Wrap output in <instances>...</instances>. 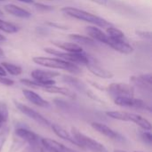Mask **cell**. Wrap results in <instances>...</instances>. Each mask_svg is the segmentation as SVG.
<instances>
[{
	"label": "cell",
	"instance_id": "obj_1",
	"mask_svg": "<svg viewBox=\"0 0 152 152\" xmlns=\"http://www.w3.org/2000/svg\"><path fill=\"white\" fill-rule=\"evenodd\" d=\"M61 12L64 14H66V15H68V16H69L71 18L80 20H83V21H86V22L92 23L94 26H98L100 28H107L112 26V24L110 23L105 19H103L102 17H99V16H97L95 14H93L91 12H88L86 11L80 10L78 8L66 6V7H63L61 9Z\"/></svg>",
	"mask_w": 152,
	"mask_h": 152
},
{
	"label": "cell",
	"instance_id": "obj_2",
	"mask_svg": "<svg viewBox=\"0 0 152 152\" xmlns=\"http://www.w3.org/2000/svg\"><path fill=\"white\" fill-rule=\"evenodd\" d=\"M33 61L38 65L51 68V69H63L67 70L73 74H79L81 73V69L78 65L71 63L69 61H66L64 60L59 58H47V57H34Z\"/></svg>",
	"mask_w": 152,
	"mask_h": 152
},
{
	"label": "cell",
	"instance_id": "obj_3",
	"mask_svg": "<svg viewBox=\"0 0 152 152\" xmlns=\"http://www.w3.org/2000/svg\"><path fill=\"white\" fill-rule=\"evenodd\" d=\"M71 135L75 140L77 146L78 147L88 150L92 152H108L107 149L103 144L86 135L85 134H83L81 131H79L75 127L71 128Z\"/></svg>",
	"mask_w": 152,
	"mask_h": 152
},
{
	"label": "cell",
	"instance_id": "obj_4",
	"mask_svg": "<svg viewBox=\"0 0 152 152\" xmlns=\"http://www.w3.org/2000/svg\"><path fill=\"white\" fill-rule=\"evenodd\" d=\"M45 52H46L49 54L54 55L56 57H59V59L64 60L66 61H69L71 63L79 65H86L91 58L90 54H87L84 51L81 53H69V52H61L60 50H55L53 48H45Z\"/></svg>",
	"mask_w": 152,
	"mask_h": 152
},
{
	"label": "cell",
	"instance_id": "obj_5",
	"mask_svg": "<svg viewBox=\"0 0 152 152\" xmlns=\"http://www.w3.org/2000/svg\"><path fill=\"white\" fill-rule=\"evenodd\" d=\"M14 105L15 107L18 109V110L20 112H21L22 114H24L25 116H27L28 118H29L30 119L34 120L35 122H37V124L41 125V126H46V127H49L51 126V123L48 119H46L43 115H41L39 112L36 111L35 110L31 109L30 107L20 102H17V101H14Z\"/></svg>",
	"mask_w": 152,
	"mask_h": 152
},
{
	"label": "cell",
	"instance_id": "obj_6",
	"mask_svg": "<svg viewBox=\"0 0 152 152\" xmlns=\"http://www.w3.org/2000/svg\"><path fill=\"white\" fill-rule=\"evenodd\" d=\"M114 102L116 105L120 107H127V108H134L139 110H151L150 105H148L145 102L141 99H136L134 96H123V97H117L114 98Z\"/></svg>",
	"mask_w": 152,
	"mask_h": 152
},
{
	"label": "cell",
	"instance_id": "obj_7",
	"mask_svg": "<svg viewBox=\"0 0 152 152\" xmlns=\"http://www.w3.org/2000/svg\"><path fill=\"white\" fill-rule=\"evenodd\" d=\"M106 90L114 98L123 96L133 97L134 95V86L125 83H112L107 87Z\"/></svg>",
	"mask_w": 152,
	"mask_h": 152
},
{
	"label": "cell",
	"instance_id": "obj_8",
	"mask_svg": "<svg viewBox=\"0 0 152 152\" xmlns=\"http://www.w3.org/2000/svg\"><path fill=\"white\" fill-rule=\"evenodd\" d=\"M91 126L98 133H100L101 134H102V135H104V136H106L111 140L118 141V142H124L125 141V137L122 134H120L118 132L113 130L112 128H110V126H108L105 124L99 123V122H94V123H92Z\"/></svg>",
	"mask_w": 152,
	"mask_h": 152
},
{
	"label": "cell",
	"instance_id": "obj_9",
	"mask_svg": "<svg viewBox=\"0 0 152 152\" xmlns=\"http://www.w3.org/2000/svg\"><path fill=\"white\" fill-rule=\"evenodd\" d=\"M87 67V69L91 71V73H93L94 75L102 77V78H105V79H109V78H112L113 77V73H111L110 71L105 69L104 68L101 67L98 61L91 56L89 62L86 65Z\"/></svg>",
	"mask_w": 152,
	"mask_h": 152
},
{
	"label": "cell",
	"instance_id": "obj_10",
	"mask_svg": "<svg viewBox=\"0 0 152 152\" xmlns=\"http://www.w3.org/2000/svg\"><path fill=\"white\" fill-rule=\"evenodd\" d=\"M15 135L24 141L25 142L29 143L30 145H37L40 142V137L34 133L33 131L25 128V127H18L15 129Z\"/></svg>",
	"mask_w": 152,
	"mask_h": 152
},
{
	"label": "cell",
	"instance_id": "obj_11",
	"mask_svg": "<svg viewBox=\"0 0 152 152\" xmlns=\"http://www.w3.org/2000/svg\"><path fill=\"white\" fill-rule=\"evenodd\" d=\"M131 83L144 91H151L152 76L151 73L143 74L140 76H133L130 77Z\"/></svg>",
	"mask_w": 152,
	"mask_h": 152
},
{
	"label": "cell",
	"instance_id": "obj_12",
	"mask_svg": "<svg viewBox=\"0 0 152 152\" xmlns=\"http://www.w3.org/2000/svg\"><path fill=\"white\" fill-rule=\"evenodd\" d=\"M40 143L42 144V147L52 152H77L49 138H41Z\"/></svg>",
	"mask_w": 152,
	"mask_h": 152
},
{
	"label": "cell",
	"instance_id": "obj_13",
	"mask_svg": "<svg viewBox=\"0 0 152 152\" xmlns=\"http://www.w3.org/2000/svg\"><path fill=\"white\" fill-rule=\"evenodd\" d=\"M22 94L29 102L33 103L36 106H38L41 108H49L50 107V103L47 101L43 99L39 94H37V93H35L32 90L23 89Z\"/></svg>",
	"mask_w": 152,
	"mask_h": 152
},
{
	"label": "cell",
	"instance_id": "obj_14",
	"mask_svg": "<svg viewBox=\"0 0 152 152\" xmlns=\"http://www.w3.org/2000/svg\"><path fill=\"white\" fill-rule=\"evenodd\" d=\"M86 32L94 40L101 42L108 45L109 41H110V37L106 33H104L101 28L95 26H88L86 28Z\"/></svg>",
	"mask_w": 152,
	"mask_h": 152
},
{
	"label": "cell",
	"instance_id": "obj_15",
	"mask_svg": "<svg viewBox=\"0 0 152 152\" xmlns=\"http://www.w3.org/2000/svg\"><path fill=\"white\" fill-rule=\"evenodd\" d=\"M109 46H110L111 48H113L114 50L124 53V54H130L134 52V47L128 43L127 40H115L112 39L111 37H110V41L108 44Z\"/></svg>",
	"mask_w": 152,
	"mask_h": 152
},
{
	"label": "cell",
	"instance_id": "obj_16",
	"mask_svg": "<svg viewBox=\"0 0 152 152\" xmlns=\"http://www.w3.org/2000/svg\"><path fill=\"white\" fill-rule=\"evenodd\" d=\"M52 43L55 46L59 47L60 49L64 50L65 52H69V53H81V52H83L82 47L76 43H70V42H66V41H59V40L52 41Z\"/></svg>",
	"mask_w": 152,
	"mask_h": 152
},
{
	"label": "cell",
	"instance_id": "obj_17",
	"mask_svg": "<svg viewBox=\"0 0 152 152\" xmlns=\"http://www.w3.org/2000/svg\"><path fill=\"white\" fill-rule=\"evenodd\" d=\"M4 10L8 13L12 14L13 16L19 17V18L27 19V18L31 17V13L28 11H27V10H25V9H23L21 7H19V6L15 5V4H8L4 5Z\"/></svg>",
	"mask_w": 152,
	"mask_h": 152
},
{
	"label": "cell",
	"instance_id": "obj_18",
	"mask_svg": "<svg viewBox=\"0 0 152 152\" xmlns=\"http://www.w3.org/2000/svg\"><path fill=\"white\" fill-rule=\"evenodd\" d=\"M62 81L68 85H69L70 86L74 87L76 90L77 91H80L82 93H87L88 92V89L86 87V86L77 77H71V76H67V75H64L62 77Z\"/></svg>",
	"mask_w": 152,
	"mask_h": 152
},
{
	"label": "cell",
	"instance_id": "obj_19",
	"mask_svg": "<svg viewBox=\"0 0 152 152\" xmlns=\"http://www.w3.org/2000/svg\"><path fill=\"white\" fill-rule=\"evenodd\" d=\"M52 130L53 131V133L61 139H63L65 141H68L69 142L72 143V144H75L77 145L75 140L73 139L71 134H69L66 129H64L63 127H61V126L59 125H56V124H51V126Z\"/></svg>",
	"mask_w": 152,
	"mask_h": 152
},
{
	"label": "cell",
	"instance_id": "obj_20",
	"mask_svg": "<svg viewBox=\"0 0 152 152\" xmlns=\"http://www.w3.org/2000/svg\"><path fill=\"white\" fill-rule=\"evenodd\" d=\"M43 90L45 91V92H47V93H50V94H61V95L68 96V97L72 98V99H74L76 97V94L72 91H70L69 89L65 88V87H59V86H56L54 85L53 86H49L44 87Z\"/></svg>",
	"mask_w": 152,
	"mask_h": 152
},
{
	"label": "cell",
	"instance_id": "obj_21",
	"mask_svg": "<svg viewBox=\"0 0 152 152\" xmlns=\"http://www.w3.org/2000/svg\"><path fill=\"white\" fill-rule=\"evenodd\" d=\"M130 122H133V123L136 124L142 130H147V131H151V122L148 119H146L145 118L142 117L141 115L131 113V115H130Z\"/></svg>",
	"mask_w": 152,
	"mask_h": 152
},
{
	"label": "cell",
	"instance_id": "obj_22",
	"mask_svg": "<svg viewBox=\"0 0 152 152\" xmlns=\"http://www.w3.org/2000/svg\"><path fill=\"white\" fill-rule=\"evenodd\" d=\"M69 37L72 41L81 44V45H89V46H94L96 45L95 40H94L93 38L87 36H83V35H78V34H70Z\"/></svg>",
	"mask_w": 152,
	"mask_h": 152
},
{
	"label": "cell",
	"instance_id": "obj_23",
	"mask_svg": "<svg viewBox=\"0 0 152 152\" xmlns=\"http://www.w3.org/2000/svg\"><path fill=\"white\" fill-rule=\"evenodd\" d=\"M106 115L113 119L120 120V121H126V122H130V112H126V111H107Z\"/></svg>",
	"mask_w": 152,
	"mask_h": 152
},
{
	"label": "cell",
	"instance_id": "obj_24",
	"mask_svg": "<svg viewBox=\"0 0 152 152\" xmlns=\"http://www.w3.org/2000/svg\"><path fill=\"white\" fill-rule=\"evenodd\" d=\"M106 34L111 37L112 39H115V40H120V41H123V40H127L126 37V35L118 28L113 27V26H110L109 28H107V31H106Z\"/></svg>",
	"mask_w": 152,
	"mask_h": 152
},
{
	"label": "cell",
	"instance_id": "obj_25",
	"mask_svg": "<svg viewBox=\"0 0 152 152\" xmlns=\"http://www.w3.org/2000/svg\"><path fill=\"white\" fill-rule=\"evenodd\" d=\"M1 66L4 69L5 71H7L9 74L12 75V76H19L21 74L22 72V69L15 64L12 63H9V62H2Z\"/></svg>",
	"mask_w": 152,
	"mask_h": 152
},
{
	"label": "cell",
	"instance_id": "obj_26",
	"mask_svg": "<svg viewBox=\"0 0 152 152\" xmlns=\"http://www.w3.org/2000/svg\"><path fill=\"white\" fill-rule=\"evenodd\" d=\"M9 118V112L7 105L4 102H0V130L3 128L4 125L7 122Z\"/></svg>",
	"mask_w": 152,
	"mask_h": 152
},
{
	"label": "cell",
	"instance_id": "obj_27",
	"mask_svg": "<svg viewBox=\"0 0 152 152\" xmlns=\"http://www.w3.org/2000/svg\"><path fill=\"white\" fill-rule=\"evenodd\" d=\"M0 30H3L5 33L12 34V33H16L18 31V27L13 25L12 23L0 20Z\"/></svg>",
	"mask_w": 152,
	"mask_h": 152
},
{
	"label": "cell",
	"instance_id": "obj_28",
	"mask_svg": "<svg viewBox=\"0 0 152 152\" xmlns=\"http://www.w3.org/2000/svg\"><path fill=\"white\" fill-rule=\"evenodd\" d=\"M25 144V142L22 141L21 139L20 138H15L13 141H12V146H11V150L10 151L11 152H16L18 151L23 145Z\"/></svg>",
	"mask_w": 152,
	"mask_h": 152
},
{
	"label": "cell",
	"instance_id": "obj_29",
	"mask_svg": "<svg viewBox=\"0 0 152 152\" xmlns=\"http://www.w3.org/2000/svg\"><path fill=\"white\" fill-rule=\"evenodd\" d=\"M140 136L142 139V141L147 143V144H151L152 143V135L151 131H147V130H142L140 133Z\"/></svg>",
	"mask_w": 152,
	"mask_h": 152
},
{
	"label": "cell",
	"instance_id": "obj_30",
	"mask_svg": "<svg viewBox=\"0 0 152 152\" xmlns=\"http://www.w3.org/2000/svg\"><path fill=\"white\" fill-rule=\"evenodd\" d=\"M8 134H9L8 128H4L3 130H0V151L7 140Z\"/></svg>",
	"mask_w": 152,
	"mask_h": 152
},
{
	"label": "cell",
	"instance_id": "obj_31",
	"mask_svg": "<svg viewBox=\"0 0 152 152\" xmlns=\"http://www.w3.org/2000/svg\"><path fill=\"white\" fill-rule=\"evenodd\" d=\"M0 84L6 86H11L14 84V81L6 77V76H0Z\"/></svg>",
	"mask_w": 152,
	"mask_h": 152
},
{
	"label": "cell",
	"instance_id": "obj_32",
	"mask_svg": "<svg viewBox=\"0 0 152 152\" xmlns=\"http://www.w3.org/2000/svg\"><path fill=\"white\" fill-rule=\"evenodd\" d=\"M35 7L38 10H41V11H52L53 10V7L51 6V5H47V4H41V3H36L35 4Z\"/></svg>",
	"mask_w": 152,
	"mask_h": 152
},
{
	"label": "cell",
	"instance_id": "obj_33",
	"mask_svg": "<svg viewBox=\"0 0 152 152\" xmlns=\"http://www.w3.org/2000/svg\"><path fill=\"white\" fill-rule=\"evenodd\" d=\"M135 33L142 38H144V39H151V32H150V31L136 30Z\"/></svg>",
	"mask_w": 152,
	"mask_h": 152
},
{
	"label": "cell",
	"instance_id": "obj_34",
	"mask_svg": "<svg viewBox=\"0 0 152 152\" xmlns=\"http://www.w3.org/2000/svg\"><path fill=\"white\" fill-rule=\"evenodd\" d=\"M94 3H96L100 5H103V6H111L113 4L112 0H90Z\"/></svg>",
	"mask_w": 152,
	"mask_h": 152
},
{
	"label": "cell",
	"instance_id": "obj_35",
	"mask_svg": "<svg viewBox=\"0 0 152 152\" xmlns=\"http://www.w3.org/2000/svg\"><path fill=\"white\" fill-rule=\"evenodd\" d=\"M48 24L49 25H51V26H54V27H58V28H62V29H67V27H65V26H61V25H57V24H54V23H51V22H48Z\"/></svg>",
	"mask_w": 152,
	"mask_h": 152
},
{
	"label": "cell",
	"instance_id": "obj_36",
	"mask_svg": "<svg viewBox=\"0 0 152 152\" xmlns=\"http://www.w3.org/2000/svg\"><path fill=\"white\" fill-rule=\"evenodd\" d=\"M0 76H6V71L1 65H0Z\"/></svg>",
	"mask_w": 152,
	"mask_h": 152
},
{
	"label": "cell",
	"instance_id": "obj_37",
	"mask_svg": "<svg viewBox=\"0 0 152 152\" xmlns=\"http://www.w3.org/2000/svg\"><path fill=\"white\" fill-rule=\"evenodd\" d=\"M20 2H23V3H27V4H32L34 3V0H18Z\"/></svg>",
	"mask_w": 152,
	"mask_h": 152
},
{
	"label": "cell",
	"instance_id": "obj_38",
	"mask_svg": "<svg viewBox=\"0 0 152 152\" xmlns=\"http://www.w3.org/2000/svg\"><path fill=\"white\" fill-rule=\"evenodd\" d=\"M40 152H52V151H48V150H46V149H45L44 147H42V146H41V148H40Z\"/></svg>",
	"mask_w": 152,
	"mask_h": 152
},
{
	"label": "cell",
	"instance_id": "obj_39",
	"mask_svg": "<svg viewBox=\"0 0 152 152\" xmlns=\"http://www.w3.org/2000/svg\"><path fill=\"white\" fill-rule=\"evenodd\" d=\"M5 40H6V37L3 36L2 34H0V41H5Z\"/></svg>",
	"mask_w": 152,
	"mask_h": 152
},
{
	"label": "cell",
	"instance_id": "obj_40",
	"mask_svg": "<svg viewBox=\"0 0 152 152\" xmlns=\"http://www.w3.org/2000/svg\"><path fill=\"white\" fill-rule=\"evenodd\" d=\"M2 56H4V51L0 48V57H2Z\"/></svg>",
	"mask_w": 152,
	"mask_h": 152
},
{
	"label": "cell",
	"instance_id": "obj_41",
	"mask_svg": "<svg viewBox=\"0 0 152 152\" xmlns=\"http://www.w3.org/2000/svg\"><path fill=\"white\" fill-rule=\"evenodd\" d=\"M113 152H127V151H123V150H114V151Z\"/></svg>",
	"mask_w": 152,
	"mask_h": 152
},
{
	"label": "cell",
	"instance_id": "obj_42",
	"mask_svg": "<svg viewBox=\"0 0 152 152\" xmlns=\"http://www.w3.org/2000/svg\"><path fill=\"white\" fill-rule=\"evenodd\" d=\"M1 15H3V12H2L0 11V16H1Z\"/></svg>",
	"mask_w": 152,
	"mask_h": 152
},
{
	"label": "cell",
	"instance_id": "obj_43",
	"mask_svg": "<svg viewBox=\"0 0 152 152\" xmlns=\"http://www.w3.org/2000/svg\"><path fill=\"white\" fill-rule=\"evenodd\" d=\"M134 152H144V151H136Z\"/></svg>",
	"mask_w": 152,
	"mask_h": 152
},
{
	"label": "cell",
	"instance_id": "obj_44",
	"mask_svg": "<svg viewBox=\"0 0 152 152\" xmlns=\"http://www.w3.org/2000/svg\"><path fill=\"white\" fill-rule=\"evenodd\" d=\"M0 1H4V0H0Z\"/></svg>",
	"mask_w": 152,
	"mask_h": 152
}]
</instances>
